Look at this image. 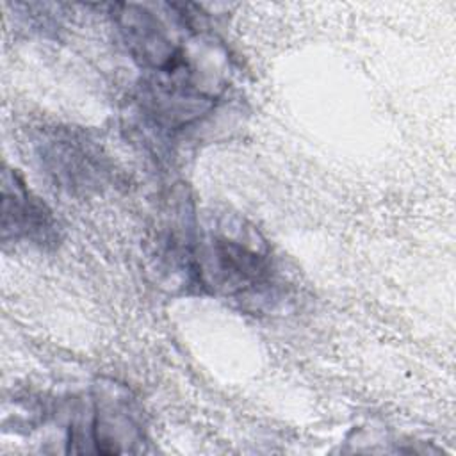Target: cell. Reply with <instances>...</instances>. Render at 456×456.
<instances>
[{
    "instance_id": "6da1fadb",
    "label": "cell",
    "mask_w": 456,
    "mask_h": 456,
    "mask_svg": "<svg viewBox=\"0 0 456 456\" xmlns=\"http://www.w3.org/2000/svg\"><path fill=\"white\" fill-rule=\"evenodd\" d=\"M36 151L41 166L55 183L69 191L94 189L107 175L100 150L71 130L43 135L36 142Z\"/></svg>"
},
{
    "instance_id": "7a4b0ae2",
    "label": "cell",
    "mask_w": 456,
    "mask_h": 456,
    "mask_svg": "<svg viewBox=\"0 0 456 456\" xmlns=\"http://www.w3.org/2000/svg\"><path fill=\"white\" fill-rule=\"evenodd\" d=\"M214 283L230 294L262 289L271 280V260L262 242L251 237L217 235L208 249ZM201 274V278L205 276Z\"/></svg>"
},
{
    "instance_id": "3957f363",
    "label": "cell",
    "mask_w": 456,
    "mask_h": 456,
    "mask_svg": "<svg viewBox=\"0 0 456 456\" xmlns=\"http://www.w3.org/2000/svg\"><path fill=\"white\" fill-rule=\"evenodd\" d=\"M2 240L5 244L28 240L37 246L57 242L52 210L11 169H5L2 176Z\"/></svg>"
}]
</instances>
